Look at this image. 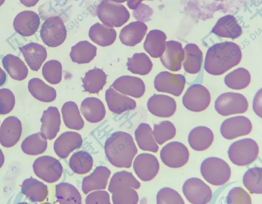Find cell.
I'll use <instances>...</instances> for the list:
<instances>
[{"instance_id":"6da1fadb","label":"cell","mask_w":262,"mask_h":204,"mask_svg":"<svg viewBox=\"0 0 262 204\" xmlns=\"http://www.w3.org/2000/svg\"><path fill=\"white\" fill-rule=\"evenodd\" d=\"M242 51L234 42L216 43L208 50L204 63L206 71L211 75H220L237 65L242 59Z\"/></svg>"},{"instance_id":"7a4b0ae2","label":"cell","mask_w":262,"mask_h":204,"mask_svg":"<svg viewBox=\"0 0 262 204\" xmlns=\"http://www.w3.org/2000/svg\"><path fill=\"white\" fill-rule=\"evenodd\" d=\"M104 151L108 161L119 168H129L137 153L132 137L128 133L117 131L106 141Z\"/></svg>"},{"instance_id":"3957f363","label":"cell","mask_w":262,"mask_h":204,"mask_svg":"<svg viewBox=\"0 0 262 204\" xmlns=\"http://www.w3.org/2000/svg\"><path fill=\"white\" fill-rule=\"evenodd\" d=\"M200 171L203 178L214 186L225 184L231 176V169L227 163L216 157L205 159L201 164Z\"/></svg>"},{"instance_id":"277c9868","label":"cell","mask_w":262,"mask_h":204,"mask_svg":"<svg viewBox=\"0 0 262 204\" xmlns=\"http://www.w3.org/2000/svg\"><path fill=\"white\" fill-rule=\"evenodd\" d=\"M259 147L252 139L245 138L233 143L228 149L230 161L237 166H246L253 162L257 157Z\"/></svg>"},{"instance_id":"5b68a950","label":"cell","mask_w":262,"mask_h":204,"mask_svg":"<svg viewBox=\"0 0 262 204\" xmlns=\"http://www.w3.org/2000/svg\"><path fill=\"white\" fill-rule=\"evenodd\" d=\"M40 35L48 47L54 48L61 45L67 37V29L62 19L58 16L47 18L41 26Z\"/></svg>"},{"instance_id":"8992f818","label":"cell","mask_w":262,"mask_h":204,"mask_svg":"<svg viewBox=\"0 0 262 204\" xmlns=\"http://www.w3.org/2000/svg\"><path fill=\"white\" fill-rule=\"evenodd\" d=\"M214 107L220 115L227 116L244 113L248 109V103L246 97L242 94L227 92L217 97L215 101Z\"/></svg>"},{"instance_id":"52a82bcc","label":"cell","mask_w":262,"mask_h":204,"mask_svg":"<svg viewBox=\"0 0 262 204\" xmlns=\"http://www.w3.org/2000/svg\"><path fill=\"white\" fill-rule=\"evenodd\" d=\"M35 175L47 183H54L61 177L63 168L56 158L49 155L41 156L35 160L33 164Z\"/></svg>"},{"instance_id":"ba28073f","label":"cell","mask_w":262,"mask_h":204,"mask_svg":"<svg viewBox=\"0 0 262 204\" xmlns=\"http://www.w3.org/2000/svg\"><path fill=\"white\" fill-rule=\"evenodd\" d=\"M182 190L186 199L191 203H207L212 197L210 187L196 177L187 179L183 184Z\"/></svg>"},{"instance_id":"9c48e42d","label":"cell","mask_w":262,"mask_h":204,"mask_svg":"<svg viewBox=\"0 0 262 204\" xmlns=\"http://www.w3.org/2000/svg\"><path fill=\"white\" fill-rule=\"evenodd\" d=\"M211 101L209 90L203 85L195 84L190 86L182 98V102L189 110L200 112L206 109Z\"/></svg>"},{"instance_id":"30bf717a","label":"cell","mask_w":262,"mask_h":204,"mask_svg":"<svg viewBox=\"0 0 262 204\" xmlns=\"http://www.w3.org/2000/svg\"><path fill=\"white\" fill-rule=\"evenodd\" d=\"M189 153L185 145L179 142H171L161 150L160 157L167 166L178 168L184 166L188 161Z\"/></svg>"},{"instance_id":"8fae6325","label":"cell","mask_w":262,"mask_h":204,"mask_svg":"<svg viewBox=\"0 0 262 204\" xmlns=\"http://www.w3.org/2000/svg\"><path fill=\"white\" fill-rule=\"evenodd\" d=\"M185 81V78L182 75L164 71L160 72L155 77L154 86L158 92L179 96L184 88Z\"/></svg>"},{"instance_id":"7c38bea8","label":"cell","mask_w":262,"mask_h":204,"mask_svg":"<svg viewBox=\"0 0 262 204\" xmlns=\"http://www.w3.org/2000/svg\"><path fill=\"white\" fill-rule=\"evenodd\" d=\"M252 125L250 120L243 116H235L224 120L221 125L222 135L227 140H232L250 133Z\"/></svg>"},{"instance_id":"4fadbf2b","label":"cell","mask_w":262,"mask_h":204,"mask_svg":"<svg viewBox=\"0 0 262 204\" xmlns=\"http://www.w3.org/2000/svg\"><path fill=\"white\" fill-rule=\"evenodd\" d=\"M134 171L143 181H149L158 174L160 165L157 158L150 153H141L137 156L133 163Z\"/></svg>"},{"instance_id":"5bb4252c","label":"cell","mask_w":262,"mask_h":204,"mask_svg":"<svg viewBox=\"0 0 262 204\" xmlns=\"http://www.w3.org/2000/svg\"><path fill=\"white\" fill-rule=\"evenodd\" d=\"M97 15L103 24L111 27L122 26L130 17L129 12L125 8L108 4H104L99 7Z\"/></svg>"},{"instance_id":"9a60e30c","label":"cell","mask_w":262,"mask_h":204,"mask_svg":"<svg viewBox=\"0 0 262 204\" xmlns=\"http://www.w3.org/2000/svg\"><path fill=\"white\" fill-rule=\"evenodd\" d=\"M184 56V51L182 44L177 41L170 40L165 42V48L160 56V60L166 69L176 72L181 69Z\"/></svg>"},{"instance_id":"2e32d148","label":"cell","mask_w":262,"mask_h":204,"mask_svg":"<svg viewBox=\"0 0 262 204\" xmlns=\"http://www.w3.org/2000/svg\"><path fill=\"white\" fill-rule=\"evenodd\" d=\"M22 126L16 117L10 116L3 122L0 127V143L5 147L15 145L21 137Z\"/></svg>"},{"instance_id":"e0dca14e","label":"cell","mask_w":262,"mask_h":204,"mask_svg":"<svg viewBox=\"0 0 262 204\" xmlns=\"http://www.w3.org/2000/svg\"><path fill=\"white\" fill-rule=\"evenodd\" d=\"M40 17L32 11H24L14 18L13 26L15 31L23 36H30L38 30Z\"/></svg>"},{"instance_id":"ac0fdd59","label":"cell","mask_w":262,"mask_h":204,"mask_svg":"<svg viewBox=\"0 0 262 204\" xmlns=\"http://www.w3.org/2000/svg\"><path fill=\"white\" fill-rule=\"evenodd\" d=\"M147 106L152 115L162 118L172 116L177 108L176 102L173 98L161 94L151 96L148 100Z\"/></svg>"},{"instance_id":"d6986e66","label":"cell","mask_w":262,"mask_h":204,"mask_svg":"<svg viewBox=\"0 0 262 204\" xmlns=\"http://www.w3.org/2000/svg\"><path fill=\"white\" fill-rule=\"evenodd\" d=\"M112 86L118 92L134 98H140L144 94L145 84L137 77L122 76L116 79Z\"/></svg>"},{"instance_id":"ffe728a7","label":"cell","mask_w":262,"mask_h":204,"mask_svg":"<svg viewBox=\"0 0 262 204\" xmlns=\"http://www.w3.org/2000/svg\"><path fill=\"white\" fill-rule=\"evenodd\" d=\"M82 144L81 135L74 131L61 134L54 143V150L60 158H65L73 150L80 148Z\"/></svg>"},{"instance_id":"44dd1931","label":"cell","mask_w":262,"mask_h":204,"mask_svg":"<svg viewBox=\"0 0 262 204\" xmlns=\"http://www.w3.org/2000/svg\"><path fill=\"white\" fill-rule=\"evenodd\" d=\"M105 100L109 109L116 114H120L136 108V101L118 92L112 86L105 92Z\"/></svg>"},{"instance_id":"7402d4cb","label":"cell","mask_w":262,"mask_h":204,"mask_svg":"<svg viewBox=\"0 0 262 204\" xmlns=\"http://www.w3.org/2000/svg\"><path fill=\"white\" fill-rule=\"evenodd\" d=\"M40 121L41 133L47 139H53L59 130L61 123L60 115L57 108L50 106L44 110Z\"/></svg>"},{"instance_id":"603a6c76","label":"cell","mask_w":262,"mask_h":204,"mask_svg":"<svg viewBox=\"0 0 262 204\" xmlns=\"http://www.w3.org/2000/svg\"><path fill=\"white\" fill-rule=\"evenodd\" d=\"M19 49L29 67L33 71L39 70L47 56L45 48L39 43L30 42Z\"/></svg>"},{"instance_id":"cb8c5ba5","label":"cell","mask_w":262,"mask_h":204,"mask_svg":"<svg viewBox=\"0 0 262 204\" xmlns=\"http://www.w3.org/2000/svg\"><path fill=\"white\" fill-rule=\"evenodd\" d=\"M147 30V27L143 21L138 20L132 22L121 30L120 40L125 46H135L142 40Z\"/></svg>"},{"instance_id":"d4e9b609","label":"cell","mask_w":262,"mask_h":204,"mask_svg":"<svg viewBox=\"0 0 262 204\" xmlns=\"http://www.w3.org/2000/svg\"><path fill=\"white\" fill-rule=\"evenodd\" d=\"M111 175V171L105 166H98L90 175L85 177L82 182V190L88 194L93 190L106 188Z\"/></svg>"},{"instance_id":"484cf974","label":"cell","mask_w":262,"mask_h":204,"mask_svg":"<svg viewBox=\"0 0 262 204\" xmlns=\"http://www.w3.org/2000/svg\"><path fill=\"white\" fill-rule=\"evenodd\" d=\"M212 32L219 36L234 39L241 36L242 29L233 16L227 15L219 19Z\"/></svg>"},{"instance_id":"4316f807","label":"cell","mask_w":262,"mask_h":204,"mask_svg":"<svg viewBox=\"0 0 262 204\" xmlns=\"http://www.w3.org/2000/svg\"><path fill=\"white\" fill-rule=\"evenodd\" d=\"M213 139V132L210 128L205 126H197L189 132L188 141L193 149L202 151L210 146Z\"/></svg>"},{"instance_id":"83f0119b","label":"cell","mask_w":262,"mask_h":204,"mask_svg":"<svg viewBox=\"0 0 262 204\" xmlns=\"http://www.w3.org/2000/svg\"><path fill=\"white\" fill-rule=\"evenodd\" d=\"M80 111L84 118L91 123L101 121L105 115V108L102 102L95 97H88L81 103Z\"/></svg>"},{"instance_id":"f1b7e54d","label":"cell","mask_w":262,"mask_h":204,"mask_svg":"<svg viewBox=\"0 0 262 204\" xmlns=\"http://www.w3.org/2000/svg\"><path fill=\"white\" fill-rule=\"evenodd\" d=\"M89 36L97 44L107 47L114 43L116 38L117 33L113 27L97 22L91 27Z\"/></svg>"},{"instance_id":"f546056e","label":"cell","mask_w":262,"mask_h":204,"mask_svg":"<svg viewBox=\"0 0 262 204\" xmlns=\"http://www.w3.org/2000/svg\"><path fill=\"white\" fill-rule=\"evenodd\" d=\"M166 39V35L163 31L157 29L150 30L144 42V49L151 57H159L165 50Z\"/></svg>"},{"instance_id":"4dcf8cb0","label":"cell","mask_w":262,"mask_h":204,"mask_svg":"<svg viewBox=\"0 0 262 204\" xmlns=\"http://www.w3.org/2000/svg\"><path fill=\"white\" fill-rule=\"evenodd\" d=\"M22 193L33 202H42L48 191L47 185L33 177L26 179L21 185Z\"/></svg>"},{"instance_id":"1f68e13d","label":"cell","mask_w":262,"mask_h":204,"mask_svg":"<svg viewBox=\"0 0 262 204\" xmlns=\"http://www.w3.org/2000/svg\"><path fill=\"white\" fill-rule=\"evenodd\" d=\"M184 51V69L190 74L198 73L200 71L203 61V53L201 50L198 46L190 43L186 45Z\"/></svg>"},{"instance_id":"d6a6232c","label":"cell","mask_w":262,"mask_h":204,"mask_svg":"<svg viewBox=\"0 0 262 204\" xmlns=\"http://www.w3.org/2000/svg\"><path fill=\"white\" fill-rule=\"evenodd\" d=\"M29 92L37 100L43 102H51L56 97L55 89L38 78L31 79L28 82Z\"/></svg>"},{"instance_id":"836d02e7","label":"cell","mask_w":262,"mask_h":204,"mask_svg":"<svg viewBox=\"0 0 262 204\" xmlns=\"http://www.w3.org/2000/svg\"><path fill=\"white\" fill-rule=\"evenodd\" d=\"M3 67L12 79L21 81L26 79L28 69L24 62L18 57L9 54L2 59Z\"/></svg>"},{"instance_id":"e575fe53","label":"cell","mask_w":262,"mask_h":204,"mask_svg":"<svg viewBox=\"0 0 262 204\" xmlns=\"http://www.w3.org/2000/svg\"><path fill=\"white\" fill-rule=\"evenodd\" d=\"M96 54V47L90 42L84 40L78 42L72 47L70 56L73 62L84 64L91 62Z\"/></svg>"},{"instance_id":"d590c367","label":"cell","mask_w":262,"mask_h":204,"mask_svg":"<svg viewBox=\"0 0 262 204\" xmlns=\"http://www.w3.org/2000/svg\"><path fill=\"white\" fill-rule=\"evenodd\" d=\"M82 81L84 91L98 93L106 83V75L102 70L95 67L85 73Z\"/></svg>"},{"instance_id":"8d00e7d4","label":"cell","mask_w":262,"mask_h":204,"mask_svg":"<svg viewBox=\"0 0 262 204\" xmlns=\"http://www.w3.org/2000/svg\"><path fill=\"white\" fill-rule=\"evenodd\" d=\"M136 142L139 148L144 151L157 152L159 147L153 137L152 129L146 123L140 124L135 132Z\"/></svg>"},{"instance_id":"74e56055","label":"cell","mask_w":262,"mask_h":204,"mask_svg":"<svg viewBox=\"0 0 262 204\" xmlns=\"http://www.w3.org/2000/svg\"><path fill=\"white\" fill-rule=\"evenodd\" d=\"M63 120L66 126L72 129L80 130L84 126L77 105L73 101L66 102L61 108Z\"/></svg>"},{"instance_id":"f35d334b","label":"cell","mask_w":262,"mask_h":204,"mask_svg":"<svg viewBox=\"0 0 262 204\" xmlns=\"http://www.w3.org/2000/svg\"><path fill=\"white\" fill-rule=\"evenodd\" d=\"M56 197L61 204L81 203V195L74 186L67 183H60L55 186Z\"/></svg>"},{"instance_id":"ab89813d","label":"cell","mask_w":262,"mask_h":204,"mask_svg":"<svg viewBox=\"0 0 262 204\" xmlns=\"http://www.w3.org/2000/svg\"><path fill=\"white\" fill-rule=\"evenodd\" d=\"M47 148V139L40 132L27 137L22 142L21 148L28 155H36L42 153Z\"/></svg>"},{"instance_id":"60d3db41","label":"cell","mask_w":262,"mask_h":204,"mask_svg":"<svg viewBox=\"0 0 262 204\" xmlns=\"http://www.w3.org/2000/svg\"><path fill=\"white\" fill-rule=\"evenodd\" d=\"M127 67L133 74L145 75L152 69V63L145 53H135L131 58H128Z\"/></svg>"},{"instance_id":"b9f144b4","label":"cell","mask_w":262,"mask_h":204,"mask_svg":"<svg viewBox=\"0 0 262 204\" xmlns=\"http://www.w3.org/2000/svg\"><path fill=\"white\" fill-rule=\"evenodd\" d=\"M93 165L92 156L84 151L74 153L69 160V166L75 173L83 174L89 172Z\"/></svg>"},{"instance_id":"7bdbcfd3","label":"cell","mask_w":262,"mask_h":204,"mask_svg":"<svg viewBox=\"0 0 262 204\" xmlns=\"http://www.w3.org/2000/svg\"><path fill=\"white\" fill-rule=\"evenodd\" d=\"M249 72L243 67H239L228 74L224 78L226 85L234 89H241L246 87L250 82Z\"/></svg>"},{"instance_id":"ee69618b","label":"cell","mask_w":262,"mask_h":204,"mask_svg":"<svg viewBox=\"0 0 262 204\" xmlns=\"http://www.w3.org/2000/svg\"><path fill=\"white\" fill-rule=\"evenodd\" d=\"M261 176L262 169L259 167L250 168L245 173L243 184L250 193L261 194Z\"/></svg>"},{"instance_id":"f6af8a7d","label":"cell","mask_w":262,"mask_h":204,"mask_svg":"<svg viewBox=\"0 0 262 204\" xmlns=\"http://www.w3.org/2000/svg\"><path fill=\"white\" fill-rule=\"evenodd\" d=\"M121 187H129L137 189L140 188V183L132 173L122 171L116 172L113 175L108 189L112 193L114 190Z\"/></svg>"},{"instance_id":"bcb514c9","label":"cell","mask_w":262,"mask_h":204,"mask_svg":"<svg viewBox=\"0 0 262 204\" xmlns=\"http://www.w3.org/2000/svg\"><path fill=\"white\" fill-rule=\"evenodd\" d=\"M152 133L157 143L162 145L175 136L176 129L171 122L165 120L154 124Z\"/></svg>"},{"instance_id":"7dc6e473","label":"cell","mask_w":262,"mask_h":204,"mask_svg":"<svg viewBox=\"0 0 262 204\" xmlns=\"http://www.w3.org/2000/svg\"><path fill=\"white\" fill-rule=\"evenodd\" d=\"M112 193V199L115 204H136L139 200L137 192L132 187H119Z\"/></svg>"},{"instance_id":"c3c4849f","label":"cell","mask_w":262,"mask_h":204,"mask_svg":"<svg viewBox=\"0 0 262 204\" xmlns=\"http://www.w3.org/2000/svg\"><path fill=\"white\" fill-rule=\"evenodd\" d=\"M42 74L43 78L50 83H59L62 78V65L56 60L47 61L42 66Z\"/></svg>"},{"instance_id":"681fc988","label":"cell","mask_w":262,"mask_h":204,"mask_svg":"<svg viewBox=\"0 0 262 204\" xmlns=\"http://www.w3.org/2000/svg\"><path fill=\"white\" fill-rule=\"evenodd\" d=\"M157 203L158 204L185 203L180 194L176 190L167 187L160 190L157 195Z\"/></svg>"},{"instance_id":"f907efd6","label":"cell","mask_w":262,"mask_h":204,"mask_svg":"<svg viewBox=\"0 0 262 204\" xmlns=\"http://www.w3.org/2000/svg\"><path fill=\"white\" fill-rule=\"evenodd\" d=\"M227 203L250 204L252 203L249 194L242 188L234 187L230 190L226 197Z\"/></svg>"},{"instance_id":"816d5d0a","label":"cell","mask_w":262,"mask_h":204,"mask_svg":"<svg viewBox=\"0 0 262 204\" xmlns=\"http://www.w3.org/2000/svg\"><path fill=\"white\" fill-rule=\"evenodd\" d=\"M15 103L14 95L9 89H0V115L9 113L13 109Z\"/></svg>"},{"instance_id":"f5cc1de1","label":"cell","mask_w":262,"mask_h":204,"mask_svg":"<svg viewBox=\"0 0 262 204\" xmlns=\"http://www.w3.org/2000/svg\"><path fill=\"white\" fill-rule=\"evenodd\" d=\"M87 204H110V198L109 194L105 191L98 190L90 193L85 198Z\"/></svg>"},{"instance_id":"db71d44e","label":"cell","mask_w":262,"mask_h":204,"mask_svg":"<svg viewBox=\"0 0 262 204\" xmlns=\"http://www.w3.org/2000/svg\"><path fill=\"white\" fill-rule=\"evenodd\" d=\"M253 109L255 113L261 118V89L257 92L253 99Z\"/></svg>"},{"instance_id":"11a10c76","label":"cell","mask_w":262,"mask_h":204,"mask_svg":"<svg viewBox=\"0 0 262 204\" xmlns=\"http://www.w3.org/2000/svg\"><path fill=\"white\" fill-rule=\"evenodd\" d=\"M20 1L25 6L30 7L34 6L38 0H20Z\"/></svg>"},{"instance_id":"9f6ffc18","label":"cell","mask_w":262,"mask_h":204,"mask_svg":"<svg viewBox=\"0 0 262 204\" xmlns=\"http://www.w3.org/2000/svg\"><path fill=\"white\" fill-rule=\"evenodd\" d=\"M7 76L4 71L0 67V86L6 81Z\"/></svg>"},{"instance_id":"6f0895ef","label":"cell","mask_w":262,"mask_h":204,"mask_svg":"<svg viewBox=\"0 0 262 204\" xmlns=\"http://www.w3.org/2000/svg\"><path fill=\"white\" fill-rule=\"evenodd\" d=\"M5 161V157L2 150L0 149V168L2 167Z\"/></svg>"},{"instance_id":"680465c9","label":"cell","mask_w":262,"mask_h":204,"mask_svg":"<svg viewBox=\"0 0 262 204\" xmlns=\"http://www.w3.org/2000/svg\"><path fill=\"white\" fill-rule=\"evenodd\" d=\"M5 2V0H0V6H1Z\"/></svg>"},{"instance_id":"91938a15","label":"cell","mask_w":262,"mask_h":204,"mask_svg":"<svg viewBox=\"0 0 262 204\" xmlns=\"http://www.w3.org/2000/svg\"><path fill=\"white\" fill-rule=\"evenodd\" d=\"M217 1H220V0H217Z\"/></svg>"}]
</instances>
